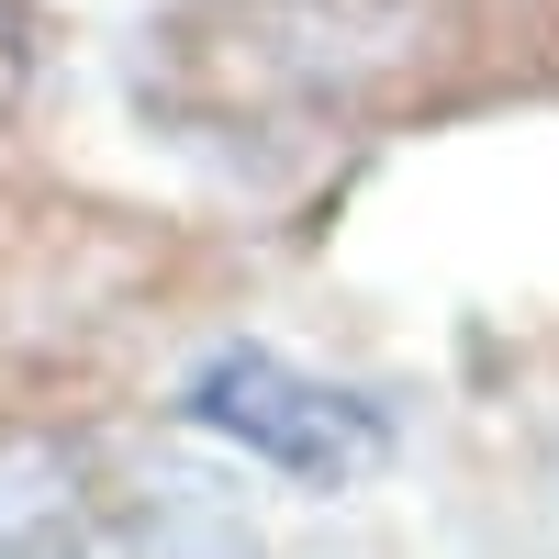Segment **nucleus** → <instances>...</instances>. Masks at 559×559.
Instances as JSON below:
<instances>
[{"mask_svg":"<svg viewBox=\"0 0 559 559\" xmlns=\"http://www.w3.org/2000/svg\"><path fill=\"white\" fill-rule=\"evenodd\" d=\"M191 414L213 437H236L247 459H269V471L292 481H358L369 459L392 448V414L347 392V381H313V369L269 358V347H213L191 369Z\"/></svg>","mask_w":559,"mask_h":559,"instance_id":"nucleus-1","label":"nucleus"},{"mask_svg":"<svg viewBox=\"0 0 559 559\" xmlns=\"http://www.w3.org/2000/svg\"><path fill=\"white\" fill-rule=\"evenodd\" d=\"M23 79H34V23L23 0H0V112H23Z\"/></svg>","mask_w":559,"mask_h":559,"instance_id":"nucleus-2","label":"nucleus"}]
</instances>
